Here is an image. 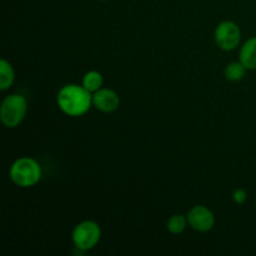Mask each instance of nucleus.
Instances as JSON below:
<instances>
[{"label": "nucleus", "mask_w": 256, "mask_h": 256, "mask_svg": "<svg viewBox=\"0 0 256 256\" xmlns=\"http://www.w3.org/2000/svg\"><path fill=\"white\" fill-rule=\"evenodd\" d=\"M42 166L35 159L29 156L15 160L10 166V180L19 188H32L42 179Z\"/></svg>", "instance_id": "nucleus-2"}, {"label": "nucleus", "mask_w": 256, "mask_h": 256, "mask_svg": "<svg viewBox=\"0 0 256 256\" xmlns=\"http://www.w3.org/2000/svg\"><path fill=\"white\" fill-rule=\"evenodd\" d=\"M14 68H12V65L8 60L2 59L0 60V90L5 92V90L10 89L12 85L14 84Z\"/></svg>", "instance_id": "nucleus-9"}, {"label": "nucleus", "mask_w": 256, "mask_h": 256, "mask_svg": "<svg viewBox=\"0 0 256 256\" xmlns=\"http://www.w3.org/2000/svg\"><path fill=\"white\" fill-rule=\"evenodd\" d=\"M92 105L96 110L108 114L118 110V108L120 106V98L114 90L102 88L92 94Z\"/></svg>", "instance_id": "nucleus-7"}, {"label": "nucleus", "mask_w": 256, "mask_h": 256, "mask_svg": "<svg viewBox=\"0 0 256 256\" xmlns=\"http://www.w3.org/2000/svg\"><path fill=\"white\" fill-rule=\"evenodd\" d=\"M214 38L215 42L220 49L230 52L239 46L242 42V30L236 22L225 20L218 24Z\"/></svg>", "instance_id": "nucleus-5"}, {"label": "nucleus", "mask_w": 256, "mask_h": 256, "mask_svg": "<svg viewBox=\"0 0 256 256\" xmlns=\"http://www.w3.org/2000/svg\"><path fill=\"white\" fill-rule=\"evenodd\" d=\"M232 199L236 204L242 205L248 200V192L244 189H236L232 192Z\"/></svg>", "instance_id": "nucleus-13"}, {"label": "nucleus", "mask_w": 256, "mask_h": 256, "mask_svg": "<svg viewBox=\"0 0 256 256\" xmlns=\"http://www.w3.org/2000/svg\"><path fill=\"white\" fill-rule=\"evenodd\" d=\"M59 109L69 116H82L92 105V95L84 86L68 84L59 90L56 96Z\"/></svg>", "instance_id": "nucleus-1"}, {"label": "nucleus", "mask_w": 256, "mask_h": 256, "mask_svg": "<svg viewBox=\"0 0 256 256\" xmlns=\"http://www.w3.org/2000/svg\"><path fill=\"white\" fill-rule=\"evenodd\" d=\"M102 239V229L92 220H85L74 228L72 240L74 246L80 252H89L99 244Z\"/></svg>", "instance_id": "nucleus-4"}, {"label": "nucleus", "mask_w": 256, "mask_h": 256, "mask_svg": "<svg viewBox=\"0 0 256 256\" xmlns=\"http://www.w3.org/2000/svg\"><path fill=\"white\" fill-rule=\"evenodd\" d=\"M28 112V102L20 94H10L5 96L0 106V120L9 129L16 128L22 122Z\"/></svg>", "instance_id": "nucleus-3"}, {"label": "nucleus", "mask_w": 256, "mask_h": 256, "mask_svg": "<svg viewBox=\"0 0 256 256\" xmlns=\"http://www.w3.org/2000/svg\"><path fill=\"white\" fill-rule=\"evenodd\" d=\"M239 60L248 70H256V36L250 38L242 44Z\"/></svg>", "instance_id": "nucleus-8"}, {"label": "nucleus", "mask_w": 256, "mask_h": 256, "mask_svg": "<svg viewBox=\"0 0 256 256\" xmlns=\"http://www.w3.org/2000/svg\"><path fill=\"white\" fill-rule=\"evenodd\" d=\"M246 68L242 65V62H232L226 65L224 70L225 78H226L229 82H240L242 78L245 76V72H246Z\"/></svg>", "instance_id": "nucleus-11"}, {"label": "nucleus", "mask_w": 256, "mask_h": 256, "mask_svg": "<svg viewBox=\"0 0 256 256\" xmlns=\"http://www.w3.org/2000/svg\"><path fill=\"white\" fill-rule=\"evenodd\" d=\"M186 218L190 228L194 229L195 232H208L215 225L214 212L209 208L204 206V205H195L188 212Z\"/></svg>", "instance_id": "nucleus-6"}, {"label": "nucleus", "mask_w": 256, "mask_h": 256, "mask_svg": "<svg viewBox=\"0 0 256 256\" xmlns=\"http://www.w3.org/2000/svg\"><path fill=\"white\" fill-rule=\"evenodd\" d=\"M189 224L188 222V218L182 214H175L172 216H170V219L168 220L166 222V229L168 232H172V234L178 235L182 234L185 230L186 225Z\"/></svg>", "instance_id": "nucleus-12"}, {"label": "nucleus", "mask_w": 256, "mask_h": 256, "mask_svg": "<svg viewBox=\"0 0 256 256\" xmlns=\"http://www.w3.org/2000/svg\"><path fill=\"white\" fill-rule=\"evenodd\" d=\"M102 82H104V79H102V75L100 74L96 70H90L82 78V86L88 90L89 92L94 94L98 90L102 89Z\"/></svg>", "instance_id": "nucleus-10"}, {"label": "nucleus", "mask_w": 256, "mask_h": 256, "mask_svg": "<svg viewBox=\"0 0 256 256\" xmlns=\"http://www.w3.org/2000/svg\"><path fill=\"white\" fill-rule=\"evenodd\" d=\"M99 2H108V0H99Z\"/></svg>", "instance_id": "nucleus-14"}]
</instances>
